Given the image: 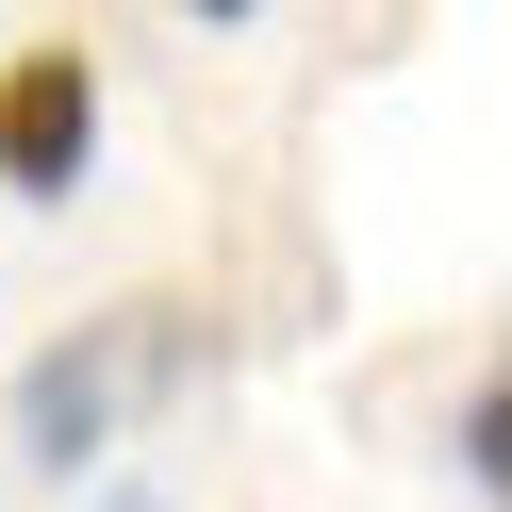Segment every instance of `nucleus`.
Wrapping results in <instances>:
<instances>
[{"mask_svg": "<svg viewBox=\"0 0 512 512\" xmlns=\"http://www.w3.org/2000/svg\"><path fill=\"white\" fill-rule=\"evenodd\" d=\"M182 380H199V298H116V314H67V331L17 364V446L67 479V463H100L133 413H166Z\"/></svg>", "mask_w": 512, "mask_h": 512, "instance_id": "f257e3e1", "label": "nucleus"}, {"mask_svg": "<svg viewBox=\"0 0 512 512\" xmlns=\"http://www.w3.org/2000/svg\"><path fill=\"white\" fill-rule=\"evenodd\" d=\"M83 166H100V50L34 34L0 67V182H17V199H67Z\"/></svg>", "mask_w": 512, "mask_h": 512, "instance_id": "f03ea898", "label": "nucleus"}, {"mask_svg": "<svg viewBox=\"0 0 512 512\" xmlns=\"http://www.w3.org/2000/svg\"><path fill=\"white\" fill-rule=\"evenodd\" d=\"M463 479H479V496L512 479V380H479V397H463Z\"/></svg>", "mask_w": 512, "mask_h": 512, "instance_id": "7ed1b4c3", "label": "nucleus"}, {"mask_svg": "<svg viewBox=\"0 0 512 512\" xmlns=\"http://www.w3.org/2000/svg\"><path fill=\"white\" fill-rule=\"evenodd\" d=\"M100 512H166V496H149V479H116V496H100Z\"/></svg>", "mask_w": 512, "mask_h": 512, "instance_id": "20e7f679", "label": "nucleus"}]
</instances>
